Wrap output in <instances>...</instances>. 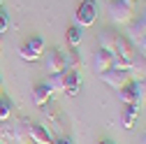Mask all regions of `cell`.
Masks as SVG:
<instances>
[{
	"mask_svg": "<svg viewBox=\"0 0 146 144\" xmlns=\"http://www.w3.org/2000/svg\"><path fill=\"white\" fill-rule=\"evenodd\" d=\"M137 116H139V107H137V105H125L123 112H121V123H123V128L130 130L132 125L137 123Z\"/></svg>",
	"mask_w": 146,
	"mask_h": 144,
	"instance_id": "8fae6325",
	"label": "cell"
},
{
	"mask_svg": "<svg viewBox=\"0 0 146 144\" xmlns=\"http://www.w3.org/2000/svg\"><path fill=\"white\" fill-rule=\"evenodd\" d=\"M100 79L107 84V86H111V88H123V86H127L132 81V75L127 70H116V67H111V70H107V72H102L100 75Z\"/></svg>",
	"mask_w": 146,
	"mask_h": 144,
	"instance_id": "5b68a950",
	"label": "cell"
},
{
	"mask_svg": "<svg viewBox=\"0 0 146 144\" xmlns=\"http://www.w3.org/2000/svg\"><path fill=\"white\" fill-rule=\"evenodd\" d=\"M51 100V93H49V88H46V84H37L33 88V102L37 105V107H42V105H46Z\"/></svg>",
	"mask_w": 146,
	"mask_h": 144,
	"instance_id": "5bb4252c",
	"label": "cell"
},
{
	"mask_svg": "<svg viewBox=\"0 0 146 144\" xmlns=\"http://www.w3.org/2000/svg\"><path fill=\"white\" fill-rule=\"evenodd\" d=\"M0 125H3V123H0Z\"/></svg>",
	"mask_w": 146,
	"mask_h": 144,
	"instance_id": "1f68e13d",
	"label": "cell"
},
{
	"mask_svg": "<svg viewBox=\"0 0 146 144\" xmlns=\"http://www.w3.org/2000/svg\"><path fill=\"white\" fill-rule=\"evenodd\" d=\"M44 63H46V70H49V75H58V72H65V58H63V51H60V49L46 51V56H44Z\"/></svg>",
	"mask_w": 146,
	"mask_h": 144,
	"instance_id": "9c48e42d",
	"label": "cell"
},
{
	"mask_svg": "<svg viewBox=\"0 0 146 144\" xmlns=\"http://www.w3.org/2000/svg\"><path fill=\"white\" fill-rule=\"evenodd\" d=\"M118 100H121L123 105H137V107H141L139 95H137V88H135L132 81L127 84V86H123V88H118Z\"/></svg>",
	"mask_w": 146,
	"mask_h": 144,
	"instance_id": "30bf717a",
	"label": "cell"
},
{
	"mask_svg": "<svg viewBox=\"0 0 146 144\" xmlns=\"http://www.w3.org/2000/svg\"><path fill=\"white\" fill-rule=\"evenodd\" d=\"M132 84H135V88H137L139 102L144 105V102H146V81H144V79H132Z\"/></svg>",
	"mask_w": 146,
	"mask_h": 144,
	"instance_id": "7402d4cb",
	"label": "cell"
},
{
	"mask_svg": "<svg viewBox=\"0 0 146 144\" xmlns=\"http://www.w3.org/2000/svg\"><path fill=\"white\" fill-rule=\"evenodd\" d=\"M14 114V102L9 98H0V123H7Z\"/></svg>",
	"mask_w": 146,
	"mask_h": 144,
	"instance_id": "9a60e30c",
	"label": "cell"
},
{
	"mask_svg": "<svg viewBox=\"0 0 146 144\" xmlns=\"http://www.w3.org/2000/svg\"><path fill=\"white\" fill-rule=\"evenodd\" d=\"M74 19H77V26H79V28H88V26H93V23H95V19H98L95 0H81L79 7H77Z\"/></svg>",
	"mask_w": 146,
	"mask_h": 144,
	"instance_id": "277c9868",
	"label": "cell"
},
{
	"mask_svg": "<svg viewBox=\"0 0 146 144\" xmlns=\"http://www.w3.org/2000/svg\"><path fill=\"white\" fill-rule=\"evenodd\" d=\"M28 137H30L35 144H53V135H51V130L46 128L44 123H30Z\"/></svg>",
	"mask_w": 146,
	"mask_h": 144,
	"instance_id": "ba28073f",
	"label": "cell"
},
{
	"mask_svg": "<svg viewBox=\"0 0 146 144\" xmlns=\"http://www.w3.org/2000/svg\"><path fill=\"white\" fill-rule=\"evenodd\" d=\"M130 75H132V79H144V75H146V56H141V53H135V61H132V67H130Z\"/></svg>",
	"mask_w": 146,
	"mask_h": 144,
	"instance_id": "4fadbf2b",
	"label": "cell"
},
{
	"mask_svg": "<svg viewBox=\"0 0 146 144\" xmlns=\"http://www.w3.org/2000/svg\"><path fill=\"white\" fill-rule=\"evenodd\" d=\"M111 53H114V67H116V70H127V72H130L132 61H135V53H137L135 47H132V42H130V37L118 35Z\"/></svg>",
	"mask_w": 146,
	"mask_h": 144,
	"instance_id": "6da1fadb",
	"label": "cell"
},
{
	"mask_svg": "<svg viewBox=\"0 0 146 144\" xmlns=\"http://www.w3.org/2000/svg\"><path fill=\"white\" fill-rule=\"evenodd\" d=\"M144 81H146V75H144Z\"/></svg>",
	"mask_w": 146,
	"mask_h": 144,
	"instance_id": "4dcf8cb0",
	"label": "cell"
},
{
	"mask_svg": "<svg viewBox=\"0 0 146 144\" xmlns=\"http://www.w3.org/2000/svg\"><path fill=\"white\" fill-rule=\"evenodd\" d=\"M28 130H30V121L16 119L9 125H0V137H5L9 144H26L30 139L28 137Z\"/></svg>",
	"mask_w": 146,
	"mask_h": 144,
	"instance_id": "7a4b0ae2",
	"label": "cell"
},
{
	"mask_svg": "<svg viewBox=\"0 0 146 144\" xmlns=\"http://www.w3.org/2000/svg\"><path fill=\"white\" fill-rule=\"evenodd\" d=\"M67 42H70V47H79L81 44V28L79 26H70L67 28Z\"/></svg>",
	"mask_w": 146,
	"mask_h": 144,
	"instance_id": "ac0fdd59",
	"label": "cell"
},
{
	"mask_svg": "<svg viewBox=\"0 0 146 144\" xmlns=\"http://www.w3.org/2000/svg\"><path fill=\"white\" fill-rule=\"evenodd\" d=\"M111 67H114V53L107 51V49H98L95 56H93V70L98 75H102V72L111 70Z\"/></svg>",
	"mask_w": 146,
	"mask_h": 144,
	"instance_id": "52a82bcc",
	"label": "cell"
},
{
	"mask_svg": "<svg viewBox=\"0 0 146 144\" xmlns=\"http://www.w3.org/2000/svg\"><path fill=\"white\" fill-rule=\"evenodd\" d=\"M7 23H9V19H7V14H5V12H0V35H3V33L7 30Z\"/></svg>",
	"mask_w": 146,
	"mask_h": 144,
	"instance_id": "603a6c76",
	"label": "cell"
},
{
	"mask_svg": "<svg viewBox=\"0 0 146 144\" xmlns=\"http://www.w3.org/2000/svg\"><path fill=\"white\" fill-rule=\"evenodd\" d=\"M19 56H21L23 61H28V63H33V61H37V58H40V56H37V53H35L28 44H21V47H19Z\"/></svg>",
	"mask_w": 146,
	"mask_h": 144,
	"instance_id": "d6986e66",
	"label": "cell"
},
{
	"mask_svg": "<svg viewBox=\"0 0 146 144\" xmlns=\"http://www.w3.org/2000/svg\"><path fill=\"white\" fill-rule=\"evenodd\" d=\"M144 144H146V135H144Z\"/></svg>",
	"mask_w": 146,
	"mask_h": 144,
	"instance_id": "f1b7e54d",
	"label": "cell"
},
{
	"mask_svg": "<svg viewBox=\"0 0 146 144\" xmlns=\"http://www.w3.org/2000/svg\"><path fill=\"white\" fill-rule=\"evenodd\" d=\"M46 88H49V93H63V72H58V75H49V79L44 81Z\"/></svg>",
	"mask_w": 146,
	"mask_h": 144,
	"instance_id": "2e32d148",
	"label": "cell"
},
{
	"mask_svg": "<svg viewBox=\"0 0 146 144\" xmlns=\"http://www.w3.org/2000/svg\"><path fill=\"white\" fill-rule=\"evenodd\" d=\"M53 144H74L70 137H58V139H53Z\"/></svg>",
	"mask_w": 146,
	"mask_h": 144,
	"instance_id": "cb8c5ba5",
	"label": "cell"
},
{
	"mask_svg": "<svg viewBox=\"0 0 146 144\" xmlns=\"http://www.w3.org/2000/svg\"><path fill=\"white\" fill-rule=\"evenodd\" d=\"M144 105H146V102H144Z\"/></svg>",
	"mask_w": 146,
	"mask_h": 144,
	"instance_id": "d6a6232c",
	"label": "cell"
},
{
	"mask_svg": "<svg viewBox=\"0 0 146 144\" xmlns=\"http://www.w3.org/2000/svg\"><path fill=\"white\" fill-rule=\"evenodd\" d=\"M141 19H144V21H146V9H144V14H141Z\"/></svg>",
	"mask_w": 146,
	"mask_h": 144,
	"instance_id": "4316f807",
	"label": "cell"
},
{
	"mask_svg": "<svg viewBox=\"0 0 146 144\" xmlns=\"http://www.w3.org/2000/svg\"><path fill=\"white\" fill-rule=\"evenodd\" d=\"M109 19L111 23H130L132 21V5L123 3V0H109Z\"/></svg>",
	"mask_w": 146,
	"mask_h": 144,
	"instance_id": "3957f363",
	"label": "cell"
},
{
	"mask_svg": "<svg viewBox=\"0 0 146 144\" xmlns=\"http://www.w3.org/2000/svg\"><path fill=\"white\" fill-rule=\"evenodd\" d=\"M79 91H81V77H79V72L65 70L63 72V93L70 95V98H74V95H79Z\"/></svg>",
	"mask_w": 146,
	"mask_h": 144,
	"instance_id": "8992f818",
	"label": "cell"
},
{
	"mask_svg": "<svg viewBox=\"0 0 146 144\" xmlns=\"http://www.w3.org/2000/svg\"><path fill=\"white\" fill-rule=\"evenodd\" d=\"M63 58H65V70H72V72H79L81 67V56H79V51L72 47L70 51L63 53Z\"/></svg>",
	"mask_w": 146,
	"mask_h": 144,
	"instance_id": "7c38bea8",
	"label": "cell"
},
{
	"mask_svg": "<svg viewBox=\"0 0 146 144\" xmlns=\"http://www.w3.org/2000/svg\"><path fill=\"white\" fill-rule=\"evenodd\" d=\"M0 7H3V0H0Z\"/></svg>",
	"mask_w": 146,
	"mask_h": 144,
	"instance_id": "f546056e",
	"label": "cell"
},
{
	"mask_svg": "<svg viewBox=\"0 0 146 144\" xmlns=\"http://www.w3.org/2000/svg\"><path fill=\"white\" fill-rule=\"evenodd\" d=\"M26 44H28L35 53H37L40 58H42V53H44V40H42V37H33V40H28Z\"/></svg>",
	"mask_w": 146,
	"mask_h": 144,
	"instance_id": "44dd1931",
	"label": "cell"
},
{
	"mask_svg": "<svg viewBox=\"0 0 146 144\" xmlns=\"http://www.w3.org/2000/svg\"><path fill=\"white\" fill-rule=\"evenodd\" d=\"M116 37H118V35H116V33H111V30H104V33H100V49H107V51H114Z\"/></svg>",
	"mask_w": 146,
	"mask_h": 144,
	"instance_id": "e0dca14e",
	"label": "cell"
},
{
	"mask_svg": "<svg viewBox=\"0 0 146 144\" xmlns=\"http://www.w3.org/2000/svg\"><path fill=\"white\" fill-rule=\"evenodd\" d=\"M100 144H111V142H107V139H104V142H100Z\"/></svg>",
	"mask_w": 146,
	"mask_h": 144,
	"instance_id": "83f0119b",
	"label": "cell"
},
{
	"mask_svg": "<svg viewBox=\"0 0 146 144\" xmlns=\"http://www.w3.org/2000/svg\"><path fill=\"white\" fill-rule=\"evenodd\" d=\"M42 112H44V116H46L49 121H56V119H58V107L53 105L51 100H49L46 105H42Z\"/></svg>",
	"mask_w": 146,
	"mask_h": 144,
	"instance_id": "ffe728a7",
	"label": "cell"
},
{
	"mask_svg": "<svg viewBox=\"0 0 146 144\" xmlns=\"http://www.w3.org/2000/svg\"><path fill=\"white\" fill-rule=\"evenodd\" d=\"M0 98H3V79H0Z\"/></svg>",
	"mask_w": 146,
	"mask_h": 144,
	"instance_id": "484cf974",
	"label": "cell"
},
{
	"mask_svg": "<svg viewBox=\"0 0 146 144\" xmlns=\"http://www.w3.org/2000/svg\"><path fill=\"white\" fill-rule=\"evenodd\" d=\"M123 3H127V5H135V3H137V0H123Z\"/></svg>",
	"mask_w": 146,
	"mask_h": 144,
	"instance_id": "d4e9b609",
	"label": "cell"
}]
</instances>
